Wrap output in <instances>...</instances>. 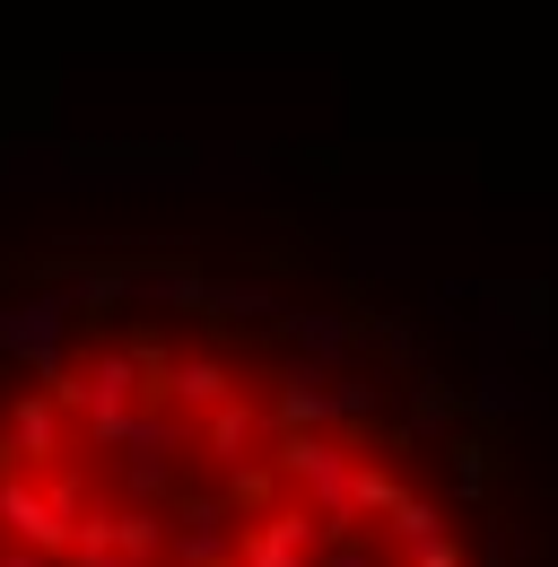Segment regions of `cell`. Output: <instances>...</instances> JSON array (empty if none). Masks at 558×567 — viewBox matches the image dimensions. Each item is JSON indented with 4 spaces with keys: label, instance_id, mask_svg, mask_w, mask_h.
Instances as JSON below:
<instances>
[{
    "label": "cell",
    "instance_id": "6da1fadb",
    "mask_svg": "<svg viewBox=\"0 0 558 567\" xmlns=\"http://www.w3.org/2000/svg\"><path fill=\"white\" fill-rule=\"evenodd\" d=\"M193 445V427L175 420V411H132V427H123V497L132 506H157V497L175 489V454Z\"/></svg>",
    "mask_w": 558,
    "mask_h": 567
},
{
    "label": "cell",
    "instance_id": "7a4b0ae2",
    "mask_svg": "<svg viewBox=\"0 0 558 567\" xmlns=\"http://www.w3.org/2000/svg\"><path fill=\"white\" fill-rule=\"evenodd\" d=\"M70 454V420H62V402L53 393H18L9 402V436H0V472H53Z\"/></svg>",
    "mask_w": 558,
    "mask_h": 567
},
{
    "label": "cell",
    "instance_id": "3957f363",
    "mask_svg": "<svg viewBox=\"0 0 558 567\" xmlns=\"http://www.w3.org/2000/svg\"><path fill=\"white\" fill-rule=\"evenodd\" d=\"M166 567H236V497H193L166 515Z\"/></svg>",
    "mask_w": 558,
    "mask_h": 567
},
{
    "label": "cell",
    "instance_id": "277c9868",
    "mask_svg": "<svg viewBox=\"0 0 558 567\" xmlns=\"http://www.w3.org/2000/svg\"><path fill=\"white\" fill-rule=\"evenodd\" d=\"M314 559H323V533L306 506H262L236 533V567H314Z\"/></svg>",
    "mask_w": 558,
    "mask_h": 567
},
{
    "label": "cell",
    "instance_id": "5b68a950",
    "mask_svg": "<svg viewBox=\"0 0 558 567\" xmlns=\"http://www.w3.org/2000/svg\"><path fill=\"white\" fill-rule=\"evenodd\" d=\"M0 542L35 550V559H70V533L53 524V506H44V489L27 472H0Z\"/></svg>",
    "mask_w": 558,
    "mask_h": 567
},
{
    "label": "cell",
    "instance_id": "8992f818",
    "mask_svg": "<svg viewBox=\"0 0 558 567\" xmlns=\"http://www.w3.org/2000/svg\"><path fill=\"white\" fill-rule=\"evenodd\" d=\"M62 332H70V297H27V306H0V341L27 358L35 375H62Z\"/></svg>",
    "mask_w": 558,
    "mask_h": 567
},
{
    "label": "cell",
    "instance_id": "52a82bcc",
    "mask_svg": "<svg viewBox=\"0 0 558 567\" xmlns=\"http://www.w3.org/2000/svg\"><path fill=\"white\" fill-rule=\"evenodd\" d=\"M166 402L184 411V427H193V420H209V411H227V402H236V367H227L218 350L175 358V367H166V393H157V411H166Z\"/></svg>",
    "mask_w": 558,
    "mask_h": 567
},
{
    "label": "cell",
    "instance_id": "ba28073f",
    "mask_svg": "<svg viewBox=\"0 0 558 567\" xmlns=\"http://www.w3.org/2000/svg\"><path fill=\"white\" fill-rule=\"evenodd\" d=\"M262 427H271V420H262V411H254V402L236 393V402H227V411H209L193 436H202V454H209V463H218V472L236 481V472H254V445H262Z\"/></svg>",
    "mask_w": 558,
    "mask_h": 567
},
{
    "label": "cell",
    "instance_id": "9c48e42d",
    "mask_svg": "<svg viewBox=\"0 0 558 567\" xmlns=\"http://www.w3.org/2000/svg\"><path fill=\"white\" fill-rule=\"evenodd\" d=\"M114 550L140 567H166V506H114Z\"/></svg>",
    "mask_w": 558,
    "mask_h": 567
},
{
    "label": "cell",
    "instance_id": "30bf717a",
    "mask_svg": "<svg viewBox=\"0 0 558 567\" xmlns=\"http://www.w3.org/2000/svg\"><path fill=\"white\" fill-rule=\"evenodd\" d=\"M384 533H393V550L411 559V550H427V542H445V506H436V497H402V506L384 515Z\"/></svg>",
    "mask_w": 558,
    "mask_h": 567
},
{
    "label": "cell",
    "instance_id": "8fae6325",
    "mask_svg": "<svg viewBox=\"0 0 558 567\" xmlns=\"http://www.w3.org/2000/svg\"><path fill=\"white\" fill-rule=\"evenodd\" d=\"M402 497H411V489H402V472H393V463H358V481H349V515H358V524H366V515L384 524Z\"/></svg>",
    "mask_w": 558,
    "mask_h": 567
},
{
    "label": "cell",
    "instance_id": "7c38bea8",
    "mask_svg": "<svg viewBox=\"0 0 558 567\" xmlns=\"http://www.w3.org/2000/svg\"><path fill=\"white\" fill-rule=\"evenodd\" d=\"M288 332H297V350L314 358V367H332L349 350V323H332V315H288Z\"/></svg>",
    "mask_w": 558,
    "mask_h": 567
},
{
    "label": "cell",
    "instance_id": "4fadbf2b",
    "mask_svg": "<svg viewBox=\"0 0 558 567\" xmlns=\"http://www.w3.org/2000/svg\"><path fill=\"white\" fill-rule=\"evenodd\" d=\"M314 567H393V559H384V550H375V542L358 533V542H341V550H323Z\"/></svg>",
    "mask_w": 558,
    "mask_h": 567
},
{
    "label": "cell",
    "instance_id": "5bb4252c",
    "mask_svg": "<svg viewBox=\"0 0 558 567\" xmlns=\"http://www.w3.org/2000/svg\"><path fill=\"white\" fill-rule=\"evenodd\" d=\"M402 567H472V559H463V542L445 533V542H427V550H411V559H402Z\"/></svg>",
    "mask_w": 558,
    "mask_h": 567
},
{
    "label": "cell",
    "instance_id": "9a60e30c",
    "mask_svg": "<svg viewBox=\"0 0 558 567\" xmlns=\"http://www.w3.org/2000/svg\"><path fill=\"white\" fill-rule=\"evenodd\" d=\"M62 567H140V559H123V550H70Z\"/></svg>",
    "mask_w": 558,
    "mask_h": 567
},
{
    "label": "cell",
    "instance_id": "2e32d148",
    "mask_svg": "<svg viewBox=\"0 0 558 567\" xmlns=\"http://www.w3.org/2000/svg\"><path fill=\"white\" fill-rule=\"evenodd\" d=\"M0 567H62V559H35V550H9V542H0Z\"/></svg>",
    "mask_w": 558,
    "mask_h": 567
}]
</instances>
